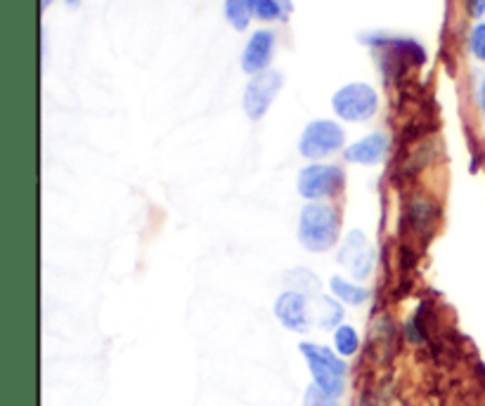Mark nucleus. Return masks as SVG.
I'll use <instances>...</instances> for the list:
<instances>
[{"instance_id": "nucleus-1", "label": "nucleus", "mask_w": 485, "mask_h": 406, "mask_svg": "<svg viewBox=\"0 0 485 406\" xmlns=\"http://www.w3.org/2000/svg\"><path fill=\"white\" fill-rule=\"evenodd\" d=\"M299 244L308 253H330L339 244L341 218L339 211L324 201L306 203L299 213Z\"/></svg>"}, {"instance_id": "nucleus-2", "label": "nucleus", "mask_w": 485, "mask_h": 406, "mask_svg": "<svg viewBox=\"0 0 485 406\" xmlns=\"http://www.w3.org/2000/svg\"><path fill=\"white\" fill-rule=\"evenodd\" d=\"M299 352L303 357V361H306L312 385L322 390V392H327V395L341 400L343 392H346L348 380L346 359L336 355L334 348L312 343V340H300Z\"/></svg>"}, {"instance_id": "nucleus-3", "label": "nucleus", "mask_w": 485, "mask_h": 406, "mask_svg": "<svg viewBox=\"0 0 485 406\" xmlns=\"http://www.w3.org/2000/svg\"><path fill=\"white\" fill-rule=\"evenodd\" d=\"M332 109L341 120L348 123H364L374 119L379 111V92L370 83H346L332 95Z\"/></svg>"}, {"instance_id": "nucleus-4", "label": "nucleus", "mask_w": 485, "mask_h": 406, "mask_svg": "<svg viewBox=\"0 0 485 406\" xmlns=\"http://www.w3.org/2000/svg\"><path fill=\"white\" fill-rule=\"evenodd\" d=\"M343 184H346V172L341 171L339 166L311 163V166L300 168L299 178H296V192L308 203H318V201L339 196L343 192Z\"/></svg>"}, {"instance_id": "nucleus-5", "label": "nucleus", "mask_w": 485, "mask_h": 406, "mask_svg": "<svg viewBox=\"0 0 485 406\" xmlns=\"http://www.w3.org/2000/svg\"><path fill=\"white\" fill-rule=\"evenodd\" d=\"M343 142H346V132L336 120H311L300 132L299 154L308 161H322L343 149Z\"/></svg>"}, {"instance_id": "nucleus-6", "label": "nucleus", "mask_w": 485, "mask_h": 406, "mask_svg": "<svg viewBox=\"0 0 485 406\" xmlns=\"http://www.w3.org/2000/svg\"><path fill=\"white\" fill-rule=\"evenodd\" d=\"M272 312H275L279 327L291 333H299V336H306L315 327V309H312L311 296H306V293L287 288L275 297Z\"/></svg>"}, {"instance_id": "nucleus-7", "label": "nucleus", "mask_w": 485, "mask_h": 406, "mask_svg": "<svg viewBox=\"0 0 485 406\" xmlns=\"http://www.w3.org/2000/svg\"><path fill=\"white\" fill-rule=\"evenodd\" d=\"M341 267H346L348 275L355 281H367L374 272L376 255L372 248L370 239L360 229H351L339 246V255H336Z\"/></svg>"}, {"instance_id": "nucleus-8", "label": "nucleus", "mask_w": 485, "mask_h": 406, "mask_svg": "<svg viewBox=\"0 0 485 406\" xmlns=\"http://www.w3.org/2000/svg\"><path fill=\"white\" fill-rule=\"evenodd\" d=\"M282 74L275 69H268L263 74H256L254 78L248 80L242 95V107L244 114L251 120H260L268 114V109L272 107L278 92L282 90Z\"/></svg>"}, {"instance_id": "nucleus-9", "label": "nucleus", "mask_w": 485, "mask_h": 406, "mask_svg": "<svg viewBox=\"0 0 485 406\" xmlns=\"http://www.w3.org/2000/svg\"><path fill=\"white\" fill-rule=\"evenodd\" d=\"M275 55V34L268 29H258L248 36L242 52V71L244 74H263L268 71Z\"/></svg>"}, {"instance_id": "nucleus-10", "label": "nucleus", "mask_w": 485, "mask_h": 406, "mask_svg": "<svg viewBox=\"0 0 485 406\" xmlns=\"http://www.w3.org/2000/svg\"><path fill=\"white\" fill-rule=\"evenodd\" d=\"M386 154L388 135L382 130H376L360 138L358 142L348 144V147L343 149V161L353 163V166H376V163H382Z\"/></svg>"}, {"instance_id": "nucleus-11", "label": "nucleus", "mask_w": 485, "mask_h": 406, "mask_svg": "<svg viewBox=\"0 0 485 406\" xmlns=\"http://www.w3.org/2000/svg\"><path fill=\"white\" fill-rule=\"evenodd\" d=\"M315 327L322 331H334L336 327L343 324V303H339L334 296H318L315 297Z\"/></svg>"}, {"instance_id": "nucleus-12", "label": "nucleus", "mask_w": 485, "mask_h": 406, "mask_svg": "<svg viewBox=\"0 0 485 406\" xmlns=\"http://www.w3.org/2000/svg\"><path fill=\"white\" fill-rule=\"evenodd\" d=\"M330 293L339 300V303L348 305V307H360L370 300V288L363 284H355L343 276H332L330 279Z\"/></svg>"}, {"instance_id": "nucleus-13", "label": "nucleus", "mask_w": 485, "mask_h": 406, "mask_svg": "<svg viewBox=\"0 0 485 406\" xmlns=\"http://www.w3.org/2000/svg\"><path fill=\"white\" fill-rule=\"evenodd\" d=\"M332 348L339 357L343 359H351L360 352V333L358 328L351 327V324H341L332 331Z\"/></svg>"}, {"instance_id": "nucleus-14", "label": "nucleus", "mask_w": 485, "mask_h": 406, "mask_svg": "<svg viewBox=\"0 0 485 406\" xmlns=\"http://www.w3.org/2000/svg\"><path fill=\"white\" fill-rule=\"evenodd\" d=\"M256 0H223L226 19L232 24V29L247 31L248 22L254 17Z\"/></svg>"}, {"instance_id": "nucleus-15", "label": "nucleus", "mask_w": 485, "mask_h": 406, "mask_svg": "<svg viewBox=\"0 0 485 406\" xmlns=\"http://www.w3.org/2000/svg\"><path fill=\"white\" fill-rule=\"evenodd\" d=\"M284 279H287V284H290L291 291H299V293H306V296H311V293H315L320 288V281L318 276L312 275L311 269H291V272H287L284 275Z\"/></svg>"}, {"instance_id": "nucleus-16", "label": "nucleus", "mask_w": 485, "mask_h": 406, "mask_svg": "<svg viewBox=\"0 0 485 406\" xmlns=\"http://www.w3.org/2000/svg\"><path fill=\"white\" fill-rule=\"evenodd\" d=\"M254 17L260 22H275V19H287L284 10L275 3V0H256Z\"/></svg>"}, {"instance_id": "nucleus-17", "label": "nucleus", "mask_w": 485, "mask_h": 406, "mask_svg": "<svg viewBox=\"0 0 485 406\" xmlns=\"http://www.w3.org/2000/svg\"><path fill=\"white\" fill-rule=\"evenodd\" d=\"M300 406H341L339 400L332 395H327V392H322L320 388H315V385H308L306 392H303V400H300Z\"/></svg>"}, {"instance_id": "nucleus-18", "label": "nucleus", "mask_w": 485, "mask_h": 406, "mask_svg": "<svg viewBox=\"0 0 485 406\" xmlns=\"http://www.w3.org/2000/svg\"><path fill=\"white\" fill-rule=\"evenodd\" d=\"M469 47L474 52V57L485 62V24H476L471 34H469Z\"/></svg>"}, {"instance_id": "nucleus-19", "label": "nucleus", "mask_w": 485, "mask_h": 406, "mask_svg": "<svg viewBox=\"0 0 485 406\" xmlns=\"http://www.w3.org/2000/svg\"><path fill=\"white\" fill-rule=\"evenodd\" d=\"M467 5H469V15L471 17H483V12H485V0H467Z\"/></svg>"}, {"instance_id": "nucleus-20", "label": "nucleus", "mask_w": 485, "mask_h": 406, "mask_svg": "<svg viewBox=\"0 0 485 406\" xmlns=\"http://www.w3.org/2000/svg\"><path fill=\"white\" fill-rule=\"evenodd\" d=\"M275 3L284 10V17H290L291 12H294V3H291V0H275Z\"/></svg>"}, {"instance_id": "nucleus-21", "label": "nucleus", "mask_w": 485, "mask_h": 406, "mask_svg": "<svg viewBox=\"0 0 485 406\" xmlns=\"http://www.w3.org/2000/svg\"><path fill=\"white\" fill-rule=\"evenodd\" d=\"M479 99H480V109H483V114H485V78L480 80V88H479Z\"/></svg>"}, {"instance_id": "nucleus-22", "label": "nucleus", "mask_w": 485, "mask_h": 406, "mask_svg": "<svg viewBox=\"0 0 485 406\" xmlns=\"http://www.w3.org/2000/svg\"><path fill=\"white\" fill-rule=\"evenodd\" d=\"M355 406H374V404H372V401H370V400H360V401H358V404H355Z\"/></svg>"}, {"instance_id": "nucleus-23", "label": "nucleus", "mask_w": 485, "mask_h": 406, "mask_svg": "<svg viewBox=\"0 0 485 406\" xmlns=\"http://www.w3.org/2000/svg\"><path fill=\"white\" fill-rule=\"evenodd\" d=\"M79 3H81V0H67V5H71V7L79 5Z\"/></svg>"}, {"instance_id": "nucleus-24", "label": "nucleus", "mask_w": 485, "mask_h": 406, "mask_svg": "<svg viewBox=\"0 0 485 406\" xmlns=\"http://www.w3.org/2000/svg\"><path fill=\"white\" fill-rule=\"evenodd\" d=\"M50 5V0H43V7H47Z\"/></svg>"}]
</instances>
